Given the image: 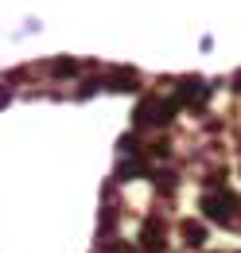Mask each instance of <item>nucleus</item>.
<instances>
[{
  "instance_id": "nucleus-1",
  "label": "nucleus",
  "mask_w": 241,
  "mask_h": 253,
  "mask_svg": "<svg viewBox=\"0 0 241 253\" xmlns=\"http://www.w3.org/2000/svg\"><path fill=\"white\" fill-rule=\"evenodd\" d=\"M199 211L218 226H241V199L226 179H210L199 187Z\"/></svg>"
}]
</instances>
